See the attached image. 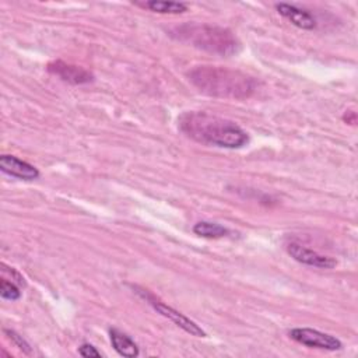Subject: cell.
Instances as JSON below:
<instances>
[{
  "label": "cell",
  "instance_id": "obj_2",
  "mask_svg": "<svg viewBox=\"0 0 358 358\" xmlns=\"http://www.w3.org/2000/svg\"><path fill=\"white\" fill-rule=\"evenodd\" d=\"M187 77L200 92L210 96L246 99L257 90V81L252 76L220 66H197Z\"/></svg>",
  "mask_w": 358,
  "mask_h": 358
},
{
  "label": "cell",
  "instance_id": "obj_11",
  "mask_svg": "<svg viewBox=\"0 0 358 358\" xmlns=\"http://www.w3.org/2000/svg\"><path fill=\"white\" fill-rule=\"evenodd\" d=\"M138 7L147 8L154 13L159 14H180L187 10V6L180 1H164V0H150V1H136L134 3Z\"/></svg>",
  "mask_w": 358,
  "mask_h": 358
},
{
  "label": "cell",
  "instance_id": "obj_12",
  "mask_svg": "<svg viewBox=\"0 0 358 358\" xmlns=\"http://www.w3.org/2000/svg\"><path fill=\"white\" fill-rule=\"evenodd\" d=\"M193 232L201 238H208V239H218L224 238L229 234V231L217 222H210V221H199L193 225Z\"/></svg>",
  "mask_w": 358,
  "mask_h": 358
},
{
  "label": "cell",
  "instance_id": "obj_4",
  "mask_svg": "<svg viewBox=\"0 0 358 358\" xmlns=\"http://www.w3.org/2000/svg\"><path fill=\"white\" fill-rule=\"evenodd\" d=\"M288 334L294 341L310 348L336 351L343 347L341 341L337 337L315 329H309V327H296L289 330Z\"/></svg>",
  "mask_w": 358,
  "mask_h": 358
},
{
  "label": "cell",
  "instance_id": "obj_14",
  "mask_svg": "<svg viewBox=\"0 0 358 358\" xmlns=\"http://www.w3.org/2000/svg\"><path fill=\"white\" fill-rule=\"evenodd\" d=\"M4 333L8 336V338L20 348V350H22V351H25V352H31V348H29V344L22 338V336H20L18 333H15L14 330H8V329H4Z\"/></svg>",
  "mask_w": 358,
  "mask_h": 358
},
{
  "label": "cell",
  "instance_id": "obj_1",
  "mask_svg": "<svg viewBox=\"0 0 358 358\" xmlns=\"http://www.w3.org/2000/svg\"><path fill=\"white\" fill-rule=\"evenodd\" d=\"M178 126L189 138L207 145L241 148L249 141L248 133L238 123L206 112H185Z\"/></svg>",
  "mask_w": 358,
  "mask_h": 358
},
{
  "label": "cell",
  "instance_id": "obj_3",
  "mask_svg": "<svg viewBox=\"0 0 358 358\" xmlns=\"http://www.w3.org/2000/svg\"><path fill=\"white\" fill-rule=\"evenodd\" d=\"M171 35L187 45L200 50L214 53L218 56H232L241 49V43L232 31L218 25L210 24H183L175 27Z\"/></svg>",
  "mask_w": 358,
  "mask_h": 358
},
{
  "label": "cell",
  "instance_id": "obj_13",
  "mask_svg": "<svg viewBox=\"0 0 358 358\" xmlns=\"http://www.w3.org/2000/svg\"><path fill=\"white\" fill-rule=\"evenodd\" d=\"M0 296L8 301H17L21 296V291L14 281H8L3 277L0 280Z\"/></svg>",
  "mask_w": 358,
  "mask_h": 358
},
{
  "label": "cell",
  "instance_id": "obj_8",
  "mask_svg": "<svg viewBox=\"0 0 358 358\" xmlns=\"http://www.w3.org/2000/svg\"><path fill=\"white\" fill-rule=\"evenodd\" d=\"M0 169L10 176L24 179V180H34L39 178L38 168L14 155L3 154L0 157Z\"/></svg>",
  "mask_w": 358,
  "mask_h": 358
},
{
  "label": "cell",
  "instance_id": "obj_7",
  "mask_svg": "<svg viewBox=\"0 0 358 358\" xmlns=\"http://www.w3.org/2000/svg\"><path fill=\"white\" fill-rule=\"evenodd\" d=\"M48 71L53 76L59 77L60 80L73 84V85H81L88 84L94 80L92 73L85 70L81 66H76L71 63H66L63 60H55L48 64Z\"/></svg>",
  "mask_w": 358,
  "mask_h": 358
},
{
  "label": "cell",
  "instance_id": "obj_15",
  "mask_svg": "<svg viewBox=\"0 0 358 358\" xmlns=\"http://www.w3.org/2000/svg\"><path fill=\"white\" fill-rule=\"evenodd\" d=\"M78 354H80L81 357H84V358H92V357L99 358V357H101V352H99L94 345H91V344H88V343H84V344H81V345L78 347Z\"/></svg>",
  "mask_w": 358,
  "mask_h": 358
},
{
  "label": "cell",
  "instance_id": "obj_10",
  "mask_svg": "<svg viewBox=\"0 0 358 358\" xmlns=\"http://www.w3.org/2000/svg\"><path fill=\"white\" fill-rule=\"evenodd\" d=\"M109 337H110L112 347L122 357L134 358V357H137L140 354L138 345L127 334H124L123 331H120L117 329H110L109 330Z\"/></svg>",
  "mask_w": 358,
  "mask_h": 358
},
{
  "label": "cell",
  "instance_id": "obj_5",
  "mask_svg": "<svg viewBox=\"0 0 358 358\" xmlns=\"http://www.w3.org/2000/svg\"><path fill=\"white\" fill-rule=\"evenodd\" d=\"M141 295H143L144 299L148 301V303H150L158 313H161L162 316L168 317L171 322H173L178 327H180V329L185 330L186 333H189V334H192V336H196V337H204V336H206V331H204L197 323H194V322L190 320L187 316H185L183 313H180V312H178L176 309L168 306L166 303L158 301L157 298H154L151 294H148V292H145V291L141 292Z\"/></svg>",
  "mask_w": 358,
  "mask_h": 358
},
{
  "label": "cell",
  "instance_id": "obj_6",
  "mask_svg": "<svg viewBox=\"0 0 358 358\" xmlns=\"http://www.w3.org/2000/svg\"><path fill=\"white\" fill-rule=\"evenodd\" d=\"M287 250L294 260H296L305 266L329 270V268L336 267V264H337V262L333 257L322 255L310 248H306L305 245H302L299 242H289L287 246Z\"/></svg>",
  "mask_w": 358,
  "mask_h": 358
},
{
  "label": "cell",
  "instance_id": "obj_9",
  "mask_svg": "<svg viewBox=\"0 0 358 358\" xmlns=\"http://www.w3.org/2000/svg\"><path fill=\"white\" fill-rule=\"evenodd\" d=\"M275 10L284 17L287 18L292 25L301 28V29H313L316 28V20L315 17L303 10L299 8L295 4H288V3H277L275 4Z\"/></svg>",
  "mask_w": 358,
  "mask_h": 358
}]
</instances>
